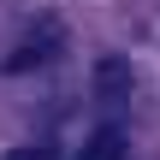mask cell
Returning a JSON list of instances; mask_svg holds the SVG:
<instances>
[{"instance_id": "1", "label": "cell", "mask_w": 160, "mask_h": 160, "mask_svg": "<svg viewBox=\"0 0 160 160\" xmlns=\"http://www.w3.org/2000/svg\"><path fill=\"white\" fill-rule=\"evenodd\" d=\"M59 48H65V30H59L53 18H42V24H36V30H30V36H24L18 48H12L6 71H36V65H48V59H53Z\"/></svg>"}, {"instance_id": "2", "label": "cell", "mask_w": 160, "mask_h": 160, "mask_svg": "<svg viewBox=\"0 0 160 160\" xmlns=\"http://www.w3.org/2000/svg\"><path fill=\"white\" fill-rule=\"evenodd\" d=\"M95 95H101V101H125V95H131V65H125L119 53H107V59L95 65Z\"/></svg>"}, {"instance_id": "3", "label": "cell", "mask_w": 160, "mask_h": 160, "mask_svg": "<svg viewBox=\"0 0 160 160\" xmlns=\"http://www.w3.org/2000/svg\"><path fill=\"white\" fill-rule=\"evenodd\" d=\"M71 160H125V131H119V125H101Z\"/></svg>"}, {"instance_id": "4", "label": "cell", "mask_w": 160, "mask_h": 160, "mask_svg": "<svg viewBox=\"0 0 160 160\" xmlns=\"http://www.w3.org/2000/svg\"><path fill=\"white\" fill-rule=\"evenodd\" d=\"M6 160H53V148H48V142H30V148H12Z\"/></svg>"}]
</instances>
